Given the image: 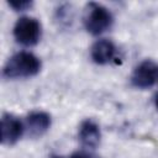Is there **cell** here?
Returning a JSON list of instances; mask_svg holds the SVG:
<instances>
[{"mask_svg": "<svg viewBox=\"0 0 158 158\" xmlns=\"http://www.w3.org/2000/svg\"><path fill=\"white\" fill-rule=\"evenodd\" d=\"M40 58L27 51H21L11 56L2 68L5 79H25L37 75L41 70Z\"/></svg>", "mask_w": 158, "mask_h": 158, "instance_id": "1", "label": "cell"}, {"mask_svg": "<svg viewBox=\"0 0 158 158\" xmlns=\"http://www.w3.org/2000/svg\"><path fill=\"white\" fill-rule=\"evenodd\" d=\"M84 10L85 11H84L83 22L85 30L89 33L94 36H99L112 27L114 16L106 6L91 1L86 4Z\"/></svg>", "mask_w": 158, "mask_h": 158, "instance_id": "2", "label": "cell"}, {"mask_svg": "<svg viewBox=\"0 0 158 158\" xmlns=\"http://www.w3.org/2000/svg\"><path fill=\"white\" fill-rule=\"evenodd\" d=\"M12 32L17 43L25 47H32L36 46L41 40L42 26L37 19L22 16L16 21Z\"/></svg>", "mask_w": 158, "mask_h": 158, "instance_id": "3", "label": "cell"}, {"mask_svg": "<svg viewBox=\"0 0 158 158\" xmlns=\"http://www.w3.org/2000/svg\"><path fill=\"white\" fill-rule=\"evenodd\" d=\"M131 84L137 89H151L158 85V63L146 59L132 72Z\"/></svg>", "mask_w": 158, "mask_h": 158, "instance_id": "4", "label": "cell"}, {"mask_svg": "<svg viewBox=\"0 0 158 158\" xmlns=\"http://www.w3.org/2000/svg\"><path fill=\"white\" fill-rule=\"evenodd\" d=\"M25 125L14 115L4 114L1 117V143L5 146L15 144L25 132Z\"/></svg>", "mask_w": 158, "mask_h": 158, "instance_id": "5", "label": "cell"}, {"mask_svg": "<svg viewBox=\"0 0 158 158\" xmlns=\"http://www.w3.org/2000/svg\"><path fill=\"white\" fill-rule=\"evenodd\" d=\"M78 138L80 144L86 149H94L100 144L101 141V131L99 125L91 120H84L78 130Z\"/></svg>", "mask_w": 158, "mask_h": 158, "instance_id": "6", "label": "cell"}, {"mask_svg": "<svg viewBox=\"0 0 158 158\" xmlns=\"http://www.w3.org/2000/svg\"><path fill=\"white\" fill-rule=\"evenodd\" d=\"M116 53H117V48L115 43L106 38L98 40L90 48V57L93 62L100 65L107 64L111 60H114Z\"/></svg>", "mask_w": 158, "mask_h": 158, "instance_id": "7", "label": "cell"}, {"mask_svg": "<svg viewBox=\"0 0 158 158\" xmlns=\"http://www.w3.org/2000/svg\"><path fill=\"white\" fill-rule=\"evenodd\" d=\"M52 118L51 115L44 111H32L26 117V128L32 137L43 136L51 127Z\"/></svg>", "mask_w": 158, "mask_h": 158, "instance_id": "8", "label": "cell"}, {"mask_svg": "<svg viewBox=\"0 0 158 158\" xmlns=\"http://www.w3.org/2000/svg\"><path fill=\"white\" fill-rule=\"evenodd\" d=\"M7 5L15 11H26L32 7L33 2L31 0H10L7 1Z\"/></svg>", "mask_w": 158, "mask_h": 158, "instance_id": "9", "label": "cell"}, {"mask_svg": "<svg viewBox=\"0 0 158 158\" xmlns=\"http://www.w3.org/2000/svg\"><path fill=\"white\" fill-rule=\"evenodd\" d=\"M69 158H94V157L91 154L86 153V152H75Z\"/></svg>", "mask_w": 158, "mask_h": 158, "instance_id": "10", "label": "cell"}, {"mask_svg": "<svg viewBox=\"0 0 158 158\" xmlns=\"http://www.w3.org/2000/svg\"><path fill=\"white\" fill-rule=\"evenodd\" d=\"M154 105H156V107H157V110H158V94L154 96Z\"/></svg>", "mask_w": 158, "mask_h": 158, "instance_id": "11", "label": "cell"}, {"mask_svg": "<svg viewBox=\"0 0 158 158\" xmlns=\"http://www.w3.org/2000/svg\"><path fill=\"white\" fill-rule=\"evenodd\" d=\"M52 158H60V157H52Z\"/></svg>", "mask_w": 158, "mask_h": 158, "instance_id": "12", "label": "cell"}]
</instances>
